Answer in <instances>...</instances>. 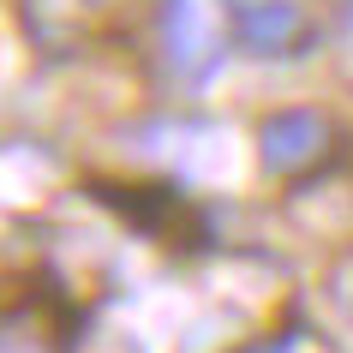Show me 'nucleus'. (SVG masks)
Masks as SVG:
<instances>
[{"instance_id": "7ed1b4c3", "label": "nucleus", "mask_w": 353, "mask_h": 353, "mask_svg": "<svg viewBox=\"0 0 353 353\" xmlns=\"http://www.w3.org/2000/svg\"><path fill=\"white\" fill-rule=\"evenodd\" d=\"M299 30V12L288 6V0H263L258 12H245V42L258 48V54H270V48H288V37Z\"/></svg>"}, {"instance_id": "f257e3e1", "label": "nucleus", "mask_w": 353, "mask_h": 353, "mask_svg": "<svg viewBox=\"0 0 353 353\" xmlns=\"http://www.w3.org/2000/svg\"><path fill=\"white\" fill-rule=\"evenodd\" d=\"M168 54L180 72H204L216 60V19L210 0H168Z\"/></svg>"}, {"instance_id": "f03ea898", "label": "nucleus", "mask_w": 353, "mask_h": 353, "mask_svg": "<svg viewBox=\"0 0 353 353\" xmlns=\"http://www.w3.org/2000/svg\"><path fill=\"white\" fill-rule=\"evenodd\" d=\"M317 144H323V120H317V114H305V108L276 114V120L263 126V162L281 168V174H288V168H299V162H312Z\"/></svg>"}]
</instances>
